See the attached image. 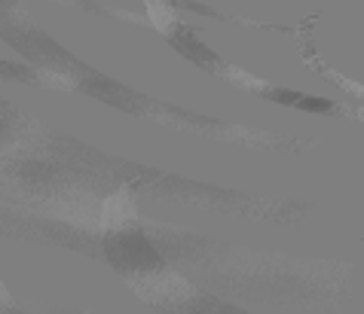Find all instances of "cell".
Listing matches in <instances>:
<instances>
[{
    "instance_id": "cell-1",
    "label": "cell",
    "mask_w": 364,
    "mask_h": 314,
    "mask_svg": "<svg viewBox=\"0 0 364 314\" xmlns=\"http://www.w3.org/2000/svg\"><path fill=\"white\" fill-rule=\"evenodd\" d=\"M101 245H105V259L119 278L144 275V271H156L168 266L166 253L154 245V238L144 232V226L105 232Z\"/></svg>"
},
{
    "instance_id": "cell-2",
    "label": "cell",
    "mask_w": 364,
    "mask_h": 314,
    "mask_svg": "<svg viewBox=\"0 0 364 314\" xmlns=\"http://www.w3.org/2000/svg\"><path fill=\"white\" fill-rule=\"evenodd\" d=\"M129 287L135 290V296L147 305H154L159 311H171L181 302H187L190 296L196 293V287L190 284L184 275L166 269H156V271H144V275H132V278H123Z\"/></svg>"
},
{
    "instance_id": "cell-3",
    "label": "cell",
    "mask_w": 364,
    "mask_h": 314,
    "mask_svg": "<svg viewBox=\"0 0 364 314\" xmlns=\"http://www.w3.org/2000/svg\"><path fill=\"white\" fill-rule=\"evenodd\" d=\"M101 226L105 232H117V229H132V226H144L141 223V211H138V198L132 186H119L117 192H110L101 208Z\"/></svg>"
},
{
    "instance_id": "cell-4",
    "label": "cell",
    "mask_w": 364,
    "mask_h": 314,
    "mask_svg": "<svg viewBox=\"0 0 364 314\" xmlns=\"http://www.w3.org/2000/svg\"><path fill=\"white\" fill-rule=\"evenodd\" d=\"M168 40H171V43H175V49H178L181 55L193 58L196 65H202V67H205V65H218L215 52H211V49H205V46H202L199 40H196V34L190 31V28H184L181 22H178V28H175V31L168 34Z\"/></svg>"
},
{
    "instance_id": "cell-5",
    "label": "cell",
    "mask_w": 364,
    "mask_h": 314,
    "mask_svg": "<svg viewBox=\"0 0 364 314\" xmlns=\"http://www.w3.org/2000/svg\"><path fill=\"white\" fill-rule=\"evenodd\" d=\"M171 311L175 314H245V311L232 308L215 296H205V293H193L187 302H181V305H175Z\"/></svg>"
},
{
    "instance_id": "cell-6",
    "label": "cell",
    "mask_w": 364,
    "mask_h": 314,
    "mask_svg": "<svg viewBox=\"0 0 364 314\" xmlns=\"http://www.w3.org/2000/svg\"><path fill=\"white\" fill-rule=\"evenodd\" d=\"M264 95L279 101V104H294L300 110H309V113H331L333 110V104H328V101H316L303 92H288V89H264Z\"/></svg>"
},
{
    "instance_id": "cell-7",
    "label": "cell",
    "mask_w": 364,
    "mask_h": 314,
    "mask_svg": "<svg viewBox=\"0 0 364 314\" xmlns=\"http://www.w3.org/2000/svg\"><path fill=\"white\" fill-rule=\"evenodd\" d=\"M18 123H22V119H18L16 110L9 107L6 101H0V144L13 138V131L18 128Z\"/></svg>"
},
{
    "instance_id": "cell-8",
    "label": "cell",
    "mask_w": 364,
    "mask_h": 314,
    "mask_svg": "<svg viewBox=\"0 0 364 314\" xmlns=\"http://www.w3.org/2000/svg\"><path fill=\"white\" fill-rule=\"evenodd\" d=\"M0 314H25V311H22V308H18V302H13V305L0 308Z\"/></svg>"
}]
</instances>
